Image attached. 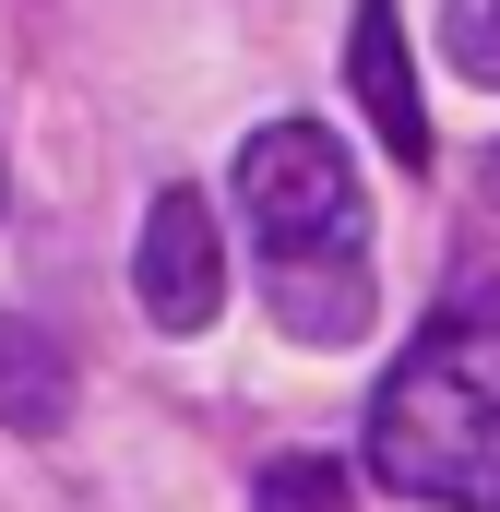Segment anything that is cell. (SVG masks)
<instances>
[{"mask_svg": "<svg viewBox=\"0 0 500 512\" xmlns=\"http://www.w3.org/2000/svg\"><path fill=\"white\" fill-rule=\"evenodd\" d=\"M262 512H358V489H346V465H310V453H286V465H262V489H250Z\"/></svg>", "mask_w": 500, "mask_h": 512, "instance_id": "cell-7", "label": "cell"}, {"mask_svg": "<svg viewBox=\"0 0 500 512\" xmlns=\"http://www.w3.org/2000/svg\"><path fill=\"white\" fill-rule=\"evenodd\" d=\"M346 84H358V108H370L381 155H393V167H429V108H417V60H405V12H393V0H358V24H346Z\"/></svg>", "mask_w": 500, "mask_h": 512, "instance_id": "cell-5", "label": "cell"}, {"mask_svg": "<svg viewBox=\"0 0 500 512\" xmlns=\"http://www.w3.org/2000/svg\"><path fill=\"white\" fill-rule=\"evenodd\" d=\"M441 60L500 96V0H441Z\"/></svg>", "mask_w": 500, "mask_h": 512, "instance_id": "cell-8", "label": "cell"}, {"mask_svg": "<svg viewBox=\"0 0 500 512\" xmlns=\"http://www.w3.org/2000/svg\"><path fill=\"white\" fill-rule=\"evenodd\" d=\"M60 417H72V358H60L36 322L0 310V429H12V441H48Z\"/></svg>", "mask_w": 500, "mask_h": 512, "instance_id": "cell-6", "label": "cell"}, {"mask_svg": "<svg viewBox=\"0 0 500 512\" xmlns=\"http://www.w3.org/2000/svg\"><path fill=\"white\" fill-rule=\"evenodd\" d=\"M370 477L429 512H500V286L429 322L370 405Z\"/></svg>", "mask_w": 500, "mask_h": 512, "instance_id": "cell-1", "label": "cell"}, {"mask_svg": "<svg viewBox=\"0 0 500 512\" xmlns=\"http://www.w3.org/2000/svg\"><path fill=\"white\" fill-rule=\"evenodd\" d=\"M262 298L298 346H358L370 334V227L358 239H310V251L262 262Z\"/></svg>", "mask_w": 500, "mask_h": 512, "instance_id": "cell-4", "label": "cell"}, {"mask_svg": "<svg viewBox=\"0 0 500 512\" xmlns=\"http://www.w3.org/2000/svg\"><path fill=\"white\" fill-rule=\"evenodd\" d=\"M131 298L155 334H203L227 310V251H215V203L203 191H155L143 251H131Z\"/></svg>", "mask_w": 500, "mask_h": 512, "instance_id": "cell-3", "label": "cell"}, {"mask_svg": "<svg viewBox=\"0 0 500 512\" xmlns=\"http://www.w3.org/2000/svg\"><path fill=\"white\" fill-rule=\"evenodd\" d=\"M239 215H250V251H310V239H358L370 203H358V167L322 120H262L239 143Z\"/></svg>", "mask_w": 500, "mask_h": 512, "instance_id": "cell-2", "label": "cell"}]
</instances>
